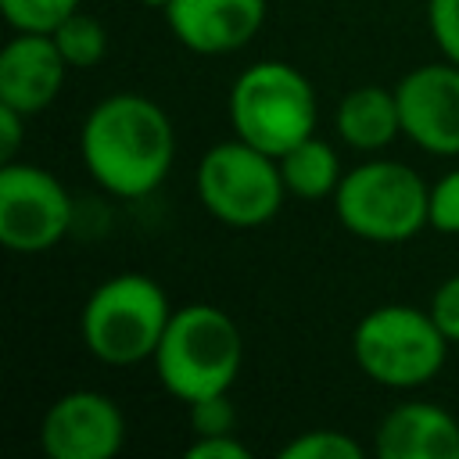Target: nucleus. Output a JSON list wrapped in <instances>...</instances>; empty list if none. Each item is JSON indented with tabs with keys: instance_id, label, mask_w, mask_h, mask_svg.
<instances>
[{
	"instance_id": "nucleus-16",
	"label": "nucleus",
	"mask_w": 459,
	"mask_h": 459,
	"mask_svg": "<svg viewBox=\"0 0 459 459\" xmlns=\"http://www.w3.org/2000/svg\"><path fill=\"white\" fill-rule=\"evenodd\" d=\"M50 36H54V43H57V50H61L68 68H93L108 54V32L93 14L72 11Z\"/></svg>"
},
{
	"instance_id": "nucleus-24",
	"label": "nucleus",
	"mask_w": 459,
	"mask_h": 459,
	"mask_svg": "<svg viewBox=\"0 0 459 459\" xmlns=\"http://www.w3.org/2000/svg\"><path fill=\"white\" fill-rule=\"evenodd\" d=\"M22 111L11 108V104H0V158L11 161L18 143H22Z\"/></svg>"
},
{
	"instance_id": "nucleus-8",
	"label": "nucleus",
	"mask_w": 459,
	"mask_h": 459,
	"mask_svg": "<svg viewBox=\"0 0 459 459\" xmlns=\"http://www.w3.org/2000/svg\"><path fill=\"white\" fill-rule=\"evenodd\" d=\"M72 226L65 186L39 165L4 161L0 169V240L11 251H47Z\"/></svg>"
},
{
	"instance_id": "nucleus-20",
	"label": "nucleus",
	"mask_w": 459,
	"mask_h": 459,
	"mask_svg": "<svg viewBox=\"0 0 459 459\" xmlns=\"http://www.w3.org/2000/svg\"><path fill=\"white\" fill-rule=\"evenodd\" d=\"M427 22L434 32V43L441 54L459 65V0H430L427 4Z\"/></svg>"
},
{
	"instance_id": "nucleus-14",
	"label": "nucleus",
	"mask_w": 459,
	"mask_h": 459,
	"mask_svg": "<svg viewBox=\"0 0 459 459\" xmlns=\"http://www.w3.org/2000/svg\"><path fill=\"white\" fill-rule=\"evenodd\" d=\"M337 133L355 151H384L402 133L398 97L380 86H355L337 104Z\"/></svg>"
},
{
	"instance_id": "nucleus-18",
	"label": "nucleus",
	"mask_w": 459,
	"mask_h": 459,
	"mask_svg": "<svg viewBox=\"0 0 459 459\" xmlns=\"http://www.w3.org/2000/svg\"><path fill=\"white\" fill-rule=\"evenodd\" d=\"M280 459H362V445L344 430H305L280 448Z\"/></svg>"
},
{
	"instance_id": "nucleus-9",
	"label": "nucleus",
	"mask_w": 459,
	"mask_h": 459,
	"mask_svg": "<svg viewBox=\"0 0 459 459\" xmlns=\"http://www.w3.org/2000/svg\"><path fill=\"white\" fill-rule=\"evenodd\" d=\"M122 441L126 416L100 391L61 394L39 423V445L50 459H111Z\"/></svg>"
},
{
	"instance_id": "nucleus-7",
	"label": "nucleus",
	"mask_w": 459,
	"mask_h": 459,
	"mask_svg": "<svg viewBox=\"0 0 459 459\" xmlns=\"http://www.w3.org/2000/svg\"><path fill=\"white\" fill-rule=\"evenodd\" d=\"M280 161L240 136L233 143H215L197 165V197L226 226L251 230L269 222L283 204Z\"/></svg>"
},
{
	"instance_id": "nucleus-25",
	"label": "nucleus",
	"mask_w": 459,
	"mask_h": 459,
	"mask_svg": "<svg viewBox=\"0 0 459 459\" xmlns=\"http://www.w3.org/2000/svg\"><path fill=\"white\" fill-rule=\"evenodd\" d=\"M140 4H147V7H165L169 0H140Z\"/></svg>"
},
{
	"instance_id": "nucleus-1",
	"label": "nucleus",
	"mask_w": 459,
	"mask_h": 459,
	"mask_svg": "<svg viewBox=\"0 0 459 459\" xmlns=\"http://www.w3.org/2000/svg\"><path fill=\"white\" fill-rule=\"evenodd\" d=\"M79 147L90 176L108 194L143 197L169 176L176 133L154 100L140 93H115L86 115Z\"/></svg>"
},
{
	"instance_id": "nucleus-12",
	"label": "nucleus",
	"mask_w": 459,
	"mask_h": 459,
	"mask_svg": "<svg viewBox=\"0 0 459 459\" xmlns=\"http://www.w3.org/2000/svg\"><path fill=\"white\" fill-rule=\"evenodd\" d=\"M65 57L50 32H18L0 50V104L22 115L43 111L65 82Z\"/></svg>"
},
{
	"instance_id": "nucleus-17",
	"label": "nucleus",
	"mask_w": 459,
	"mask_h": 459,
	"mask_svg": "<svg viewBox=\"0 0 459 459\" xmlns=\"http://www.w3.org/2000/svg\"><path fill=\"white\" fill-rule=\"evenodd\" d=\"M0 11L18 32H54L72 11H79V0H0Z\"/></svg>"
},
{
	"instance_id": "nucleus-3",
	"label": "nucleus",
	"mask_w": 459,
	"mask_h": 459,
	"mask_svg": "<svg viewBox=\"0 0 459 459\" xmlns=\"http://www.w3.org/2000/svg\"><path fill=\"white\" fill-rule=\"evenodd\" d=\"M169 298L143 273H118L93 287L82 305L79 330L90 355L108 366H133L154 359L169 326Z\"/></svg>"
},
{
	"instance_id": "nucleus-23",
	"label": "nucleus",
	"mask_w": 459,
	"mask_h": 459,
	"mask_svg": "<svg viewBox=\"0 0 459 459\" xmlns=\"http://www.w3.org/2000/svg\"><path fill=\"white\" fill-rule=\"evenodd\" d=\"M247 445H240L233 434H201L186 448V459H247Z\"/></svg>"
},
{
	"instance_id": "nucleus-11",
	"label": "nucleus",
	"mask_w": 459,
	"mask_h": 459,
	"mask_svg": "<svg viewBox=\"0 0 459 459\" xmlns=\"http://www.w3.org/2000/svg\"><path fill=\"white\" fill-rule=\"evenodd\" d=\"M165 22L194 54H230L255 39L265 22V0H169Z\"/></svg>"
},
{
	"instance_id": "nucleus-2",
	"label": "nucleus",
	"mask_w": 459,
	"mask_h": 459,
	"mask_svg": "<svg viewBox=\"0 0 459 459\" xmlns=\"http://www.w3.org/2000/svg\"><path fill=\"white\" fill-rule=\"evenodd\" d=\"M244 341L237 323L215 305H183L169 316L154 351V373L179 402L226 394L240 373Z\"/></svg>"
},
{
	"instance_id": "nucleus-5",
	"label": "nucleus",
	"mask_w": 459,
	"mask_h": 459,
	"mask_svg": "<svg viewBox=\"0 0 459 459\" xmlns=\"http://www.w3.org/2000/svg\"><path fill=\"white\" fill-rule=\"evenodd\" d=\"M230 118L244 143L280 158L316 133V90L298 68L258 61L237 75Z\"/></svg>"
},
{
	"instance_id": "nucleus-10",
	"label": "nucleus",
	"mask_w": 459,
	"mask_h": 459,
	"mask_svg": "<svg viewBox=\"0 0 459 459\" xmlns=\"http://www.w3.org/2000/svg\"><path fill=\"white\" fill-rule=\"evenodd\" d=\"M402 133L427 154H459V65H420L394 86Z\"/></svg>"
},
{
	"instance_id": "nucleus-19",
	"label": "nucleus",
	"mask_w": 459,
	"mask_h": 459,
	"mask_svg": "<svg viewBox=\"0 0 459 459\" xmlns=\"http://www.w3.org/2000/svg\"><path fill=\"white\" fill-rule=\"evenodd\" d=\"M430 226L437 233H459V169L430 186Z\"/></svg>"
},
{
	"instance_id": "nucleus-4",
	"label": "nucleus",
	"mask_w": 459,
	"mask_h": 459,
	"mask_svg": "<svg viewBox=\"0 0 459 459\" xmlns=\"http://www.w3.org/2000/svg\"><path fill=\"white\" fill-rule=\"evenodd\" d=\"M333 212L348 233L373 244L412 240L430 222V190L402 161H366L341 176Z\"/></svg>"
},
{
	"instance_id": "nucleus-21",
	"label": "nucleus",
	"mask_w": 459,
	"mask_h": 459,
	"mask_svg": "<svg viewBox=\"0 0 459 459\" xmlns=\"http://www.w3.org/2000/svg\"><path fill=\"white\" fill-rule=\"evenodd\" d=\"M190 430L201 437V434H233V405L226 394H212V398H201V402H190Z\"/></svg>"
},
{
	"instance_id": "nucleus-13",
	"label": "nucleus",
	"mask_w": 459,
	"mask_h": 459,
	"mask_svg": "<svg viewBox=\"0 0 459 459\" xmlns=\"http://www.w3.org/2000/svg\"><path fill=\"white\" fill-rule=\"evenodd\" d=\"M380 459H459V423L430 402L394 405L377 427Z\"/></svg>"
},
{
	"instance_id": "nucleus-15",
	"label": "nucleus",
	"mask_w": 459,
	"mask_h": 459,
	"mask_svg": "<svg viewBox=\"0 0 459 459\" xmlns=\"http://www.w3.org/2000/svg\"><path fill=\"white\" fill-rule=\"evenodd\" d=\"M280 161V176H283V186L287 194L301 197V201H319L326 194L337 190L341 183V161H337V151L323 140H316V133L301 143H294L287 154L276 158Z\"/></svg>"
},
{
	"instance_id": "nucleus-6",
	"label": "nucleus",
	"mask_w": 459,
	"mask_h": 459,
	"mask_svg": "<svg viewBox=\"0 0 459 459\" xmlns=\"http://www.w3.org/2000/svg\"><path fill=\"white\" fill-rule=\"evenodd\" d=\"M359 369L384 387H420L445 366L448 337L430 312L412 305H380L351 333Z\"/></svg>"
},
{
	"instance_id": "nucleus-22",
	"label": "nucleus",
	"mask_w": 459,
	"mask_h": 459,
	"mask_svg": "<svg viewBox=\"0 0 459 459\" xmlns=\"http://www.w3.org/2000/svg\"><path fill=\"white\" fill-rule=\"evenodd\" d=\"M430 316L441 326V333L448 337V344H459V273L448 276L434 298H430Z\"/></svg>"
}]
</instances>
